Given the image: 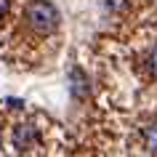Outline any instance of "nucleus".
I'll list each match as a JSON object with an SVG mask.
<instances>
[{"mask_svg": "<svg viewBox=\"0 0 157 157\" xmlns=\"http://www.w3.org/2000/svg\"><path fill=\"white\" fill-rule=\"evenodd\" d=\"M13 147H16V152H29L35 147V128L32 125L21 123L13 128Z\"/></svg>", "mask_w": 157, "mask_h": 157, "instance_id": "2", "label": "nucleus"}, {"mask_svg": "<svg viewBox=\"0 0 157 157\" xmlns=\"http://www.w3.org/2000/svg\"><path fill=\"white\" fill-rule=\"evenodd\" d=\"M152 72L157 75V48H155V53H152Z\"/></svg>", "mask_w": 157, "mask_h": 157, "instance_id": "5", "label": "nucleus"}, {"mask_svg": "<svg viewBox=\"0 0 157 157\" xmlns=\"http://www.w3.org/2000/svg\"><path fill=\"white\" fill-rule=\"evenodd\" d=\"M27 21H29L32 29L48 35L59 27V13L48 0H29V6H27Z\"/></svg>", "mask_w": 157, "mask_h": 157, "instance_id": "1", "label": "nucleus"}, {"mask_svg": "<svg viewBox=\"0 0 157 157\" xmlns=\"http://www.w3.org/2000/svg\"><path fill=\"white\" fill-rule=\"evenodd\" d=\"M144 144H147L149 152H155V155H157V123H152V125L144 128Z\"/></svg>", "mask_w": 157, "mask_h": 157, "instance_id": "3", "label": "nucleus"}, {"mask_svg": "<svg viewBox=\"0 0 157 157\" xmlns=\"http://www.w3.org/2000/svg\"><path fill=\"white\" fill-rule=\"evenodd\" d=\"M6 11H8V0H0V19L6 16Z\"/></svg>", "mask_w": 157, "mask_h": 157, "instance_id": "4", "label": "nucleus"}]
</instances>
